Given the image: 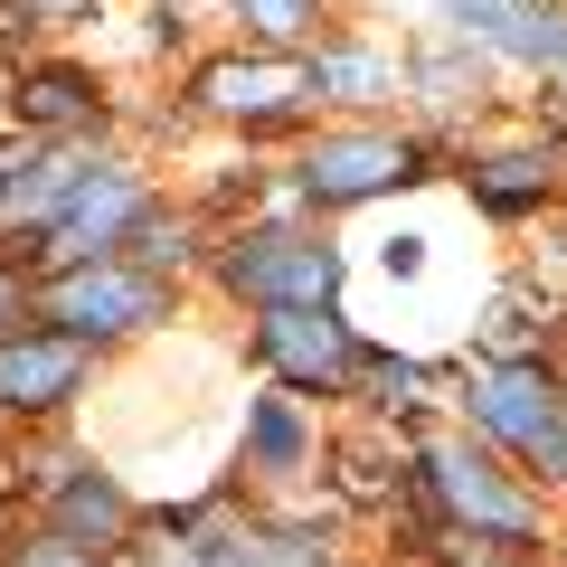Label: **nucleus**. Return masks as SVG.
Masks as SVG:
<instances>
[{"instance_id":"obj_18","label":"nucleus","mask_w":567,"mask_h":567,"mask_svg":"<svg viewBox=\"0 0 567 567\" xmlns=\"http://www.w3.org/2000/svg\"><path fill=\"white\" fill-rule=\"evenodd\" d=\"M237 558L246 567H331L322 548H303V539H237Z\"/></svg>"},{"instance_id":"obj_23","label":"nucleus","mask_w":567,"mask_h":567,"mask_svg":"<svg viewBox=\"0 0 567 567\" xmlns=\"http://www.w3.org/2000/svg\"><path fill=\"white\" fill-rule=\"evenodd\" d=\"M29 322V293H20V275H0V341Z\"/></svg>"},{"instance_id":"obj_8","label":"nucleus","mask_w":567,"mask_h":567,"mask_svg":"<svg viewBox=\"0 0 567 567\" xmlns=\"http://www.w3.org/2000/svg\"><path fill=\"white\" fill-rule=\"evenodd\" d=\"M199 104L227 123H284L312 104V58H227L199 76Z\"/></svg>"},{"instance_id":"obj_22","label":"nucleus","mask_w":567,"mask_h":567,"mask_svg":"<svg viewBox=\"0 0 567 567\" xmlns=\"http://www.w3.org/2000/svg\"><path fill=\"white\" fill-rule=\"evenodd\" d=\"M85 10H95V0H20V29L29 20H85Z\"/></svg>"},{"instance_id":"obj_3","label":"nucleus","mask_w":567,"mask_h":567,"mask_svg":"<svg viewBox=\"0 0 567 567\" xmlns=\"http://www.w3.org/2000/svg\"><path fill=\"white\" fill-rule=\"evenodd\" d=\"M256 360L275 369L284 388H303V398H331V388L360 379V341L331 322V303H265Z\"/></svg>"},{"instance_id":"obj_10","label":"nucleus","mask_w":567,"mask_h":567,"mask_svg":"<svg viewBox=\"0 0 567 567\" xmlns=\"http://www.w3.org/2000/svg\"><path fill=\"white\" fill-rule=\"evenodd\" d=\"M95 114H104V95L85 66H29L20 76V123H39V133H85Z\"/></svg>"},{"instance_id":"obj_1","label":"nucleus","mask_w":567,"mask_h":567,"mask_svg":"<svg viewBox=\"0 0 567 567\" xmlns=\"http://www.w3.org/2000/svg\"><path fill=\"white\" fill-rule=\"evenodd\" d=\"M39 303H48V322L76 331V341H123V331L162 322L171 293H162V275H142V265L95 256V265H58V284H48Z\"/></svg>"},{"instance_id":"obj_20","label":"nucleus","mask_w":567,"mask_h":567,"mask_svg":"<svg viewBox=\"0 0 567 567\" xmlns=\"http://www.w3.org/2000/svg\"><path fill=\"white\" fill-rule=\"evenodd\" d=\"M20 567H95V548H85V539H66V529H48V539L29 548Z\"/></svg>"},{"instance_id":"obj_17","label":"nucleus","mask_w":567,"mask_h":567,"mask_svg":"<svg viewBox=\"0 0 567 567\" xmlns=\"http://www.w3.org/2000/svg\"><path fill=\"white\" fill-rule=\"evenodd\" d=\"M237 20L256 29V39H303V29H312V0H237Z\"/></svg>"},{"instance_id":"obj_15","label":"nucleus","mask_w":567,"mask_h":567,"mask_svg":"<svg viewBox=\"0 0 567 567\" xmlns=\"http://www.w3.org/2000/svg\"><path fill=\"white\" fill-rule=\"evenodd\" d=\"M246 454H256L265 473H293V464H303V425H293V406H284V398L246 406Z\"/></svg>"},{"instance_id":"obj_21","label":"nucleus","mask_w":567,"mask_h":567,"mask_svg":"<svg viewBox=\"0 0 567 567\" xmlns=\"http://www.w3.org/2000/svg\"><path fill=\"white\" fill-rule=\"evenodd\" d=\"M445 567H520V558H492V539L473 529V539H454V548H445Z\"/></svg>"},{"instance_id":"obj_7","label":"nucleus","mask_w":567,"mask_h":567,"mask_svg":"<svg viewBox=\"0 0 567 567\" xmlns=\"http://www.w3.org/2000/svg\"><path fill=\"white\" fill-rule=\"evenodd\" d=\"M85 350L76 331H10L0 341V416H48L85 388Z\"/></svg>"},{"instance_id":"obj_12","label":"nucleus","mask_w":567,"mask_h":567,"mask_svg":"<svg viewBox=\"0 0 567 567\" xmlns=\"http://www.w3.org/2000/svg\"><path fill=\"white\" fill-rule=\"evenodd\" d=\"M48 520H58L66 539H123V529H133V502H123L104 473H76V483L48 492Z\"/></svg>"},{"instance_id":"obj_14","label":"nucleus","mask_w":567,"mask_h":567,"mask_svg":"<svg viewBox=\"0 0 567 567\" xmlns=\"http://www.w3.org/2000/svg\"><path fill=\"white\" fill-rule=\"evenodd\" d=\"M114 256H123V265H142V275H162V265L181 275V265H189V218H162V208H142V218L123 227Z\"/></svg>"},{"instance_id":"obj_4","label":"nucleus","mask_w":567,"mask_h":567,"mask_svg":"<svg viewBox=\"0 0 567 567\" xmlns=\"http://www.w3.org/2000/svg\"><path fill=\"white\" fill-rule=\"evenodd\" d=\"M416 473H425V492L445 502V520L483 529V539H539V502L511 492L492 454H473V445H425Z\"/></svg>"},{"instance_id":"obj_5","label":"nucleus","mask_w":567,"mask_h":567,"mask_svg":"<svg viewBox=\"0 0 567 567\" xmlns=\"http://www.w3.org/2000/svg\"><path fill=\"white\" fill-rule=\"evenodd\" d=\"M142 208H152L142 171H123V162H95L76 189H66V208L39 227L48 265H95V256H114V246H123V227H133Z\"/></svg>"},{"instance_id":"obj_24","label":"nucleus","mask_w":567,"mask_h":567,"mask_svg":"<svg viewBox=\"0 0 567 567\" xmlns=\"http://www.w3.org/2000/svg\"><path fill=\"white\" fill-rule=\"evenodd\" d=\"M29 162V152H20V142H0V189H10V171H20Z\"/></svg>"},{"instance_id":"obj_2","label":"nucleus","mask_w":567,"mask_h":567,"mask_svg":"<svg viewBox=\"0 0 567 567\" xmlns=\"http://www.w3.org/2000/svg\"><path fill=\"white\" fill-rule=\"evenodd\" d=\"M227 293H246V303H331L341 293V256H331L322 237H293V227H256V237H237L218 256Z\"/></svg>"},{"instance_id":"obj_11","label":"nucleus","mask_w":567,"mask_h":567,"mask_svg":"<svg viewBox=\"0 0 567 567\" xmlns=\"http://www.w3.org/2000/svg\"><path fill=\"white\" fill-rule=\"evenodd\" d=\"M85 171H95L85 152H39V162H20V171H10V189H0V218H10V227H48Z\"/></svg>"},{"instance_id":"obj_6","label":"nucleus","mask_w":567,"mask_h":567,"mask_svg":"<svg viewBox=\"0 0 567 567\" xmlns=\"http://www.w3.org/2000/svg\"><path fill=\"white\" fill-rule=\"evenodd\" d=\"M416 142H398V133H331V142H312L303 162H293V181H303V199L312 208H360V199H379V189H398V181H416Z\"/></svg>"},{"instance_id":"obj_19","label":"nucleus","mask_w":567,"mask_h":567,"mask_svg":"<svg viewBox=\"0 0 567 567\" xmlns=\"http://www.w3.org/2000/svg\"><path fill=\"white\" fill-rule=\"evenodd\" d=\"M369 388H379V406H388V416H406V406L425 398V369H398V360H388V369H369Z\"/></svg>"},{"instance_id":"obj_16","label":"nucleus","mask_w":567,"mask_h":567,"mask_svg":"<svg viewBox=\"0 0 567 567\" xmlns=\"http://www.w3.org/2000/svg\"><path fill=\"white\" fill-rule=\"evenodd\" d=\"M398 66L388 58H360V48H331V58H312V95H369V85H388Z\"/></svg>"},{"instance_id":"obj_13","label":"nucleus","mask_w":567,"mask_h":567,"mask_svg":"<svg viewBox=\"0 0 567 567\" xmlns=\"http://www.w3.org/2000/svg\"><path fill=\"white\" fill-rule=\"evenodd\" d=\"M548 181H558V171L539 162V152H502V162H473V199L483 208H529V199H548Z\"/></svg>"},{"instance_id":"obj_9","label":"nucleus","mask_w":567,"mask_h":567,"mask_svg":"<svg viewBox=\"0 0 567 567\" xmlns=\"http://www.w3.org/2000/svg\"><path fill=\"white\" fill-rule=\"evenodd\" d=\"M473 416H483V435H502V445L529 454L548 425L567 416V398L548 388L539 360H492V369H473Z\"/></svg>"}]
</instances>
